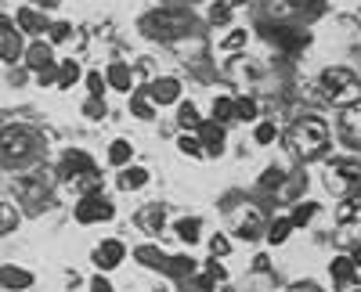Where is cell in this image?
I'll list each match as a JSON object with an SVG mask.
<instances>
[{
    "label": "cell",
    "instance_id": "cell-1",
    "mask_svg": "<svg viewBox=\"0 0 361 292\" xmlns=\"http://www.w3.org/2000/svg\"><path fill=\"white\" fill-rule=\"evenodd\" d=\"M318 91L329 105H336V108H350L354 101H361V80L350 72V69H325L318 76Z\"/></svg>",
    "mask_w": 361,
    "mask_h": 292
},
{
    "label": "cell",
    "instance_id": "cell-2",
    "mask_svg": "<svg viewBox=\"0 0 361 292\" xmlns=\"http://www.w3.org/2000/svg\"><path fill=\"white\" fill-rule=\"evenodd\" d=\"M293 148H296V155L300 159H322L325 152H329V127L322 123V120H300L296 127H293Z\"/></svg>",
    "mask_w": 361,
    "mask_h": 292
},
{
    "label": "cell",
    "instance_id": "cell-3",
    "mask_svg": "<svg viewBox=\"0 0 361 292\" xmlns=\"http://www.w3.org/2000/svg\"><path fill=\"white\" fill-rule=\"evenodd\" d=\"M33 152H37V137L25 127L0 130V159L4 163H25V159H33Z\"/></svg>",
    "mask_w": 361,
    "mask_h": 292
},
{
    "label": "cell",
    "instance_id": "cell-4",
    "mask_svg": "<svg viewBox=\"0 0 361 292\" xmlns=\"http://www.w3.org/2000/svg\"><path fill=\"white\" fill-rule=\"evenodd\" d=\"M325 188L333 191V195H340V198H347V195H354L357 188H361V166L357 163H333L329 166V173H325Z\"/></svg>",
    "mask_w": 361,
    "mask_h": 292
},
{
    "label": "cell",
    "instance_id": "cell-5",
    "mask_svg": "<svg viewBox=\"0 0 361 292\" xmlns=\"http://www.w3.org/2000/svg\"><path fill=\"white\" fill-rule=\"evenodd\" d=\"M73 217H76V224H109L112 217H116V206L105 198V195H83L80 202H76V210H73Z\"/></svg>",
    "mask_w": 361,
    "mask_h": 292
},
{
    "label": "cell",
    "instance_id": "cell-6",
    "mask_svg": "<svg viewBox=\"0 0 361 292\" xmlns=\"http://www.w3.org/2000/svg\"><path fill=\"white\" fill-rule=\"evenodd\" d=\"M127 260V246L119 242V239H105L94 253H90V264H94L102 274H109V271H116L119 264Z\"/></svg>",
    "mask_w": 361,
    "mask_h": 292
},
{
    "label": "cell",
    "instance_id": "cell-7",
    "mask_svg": "<svg viewBox=\"0 0 361 292\" xmlns=\"http://www.w3.org/2000/svg\"><path fill=\"white\" fill-rule=\"evenodd\" d=\"M145 91H148V98H152L156 108H166V105H177L180 101V91H185V87H180L177 76H159V80L148 83Z\"/></svg>",
    "mask_w": 361,
    "mask_h": 292
},
{
    "label": "cell",
    "instance_id": "cell-8",
    "mask_svg": "<svg viewBox=\"0 0 361 292\" xmlns=\"http://www.w3.org/2000/svg\"><path fill=\"white\" fill-rule=\"evenodd\" d=\"M62 177L76 181V177H98V170H94V159H90V152H80V148H69L62 155Z\"/></svg>",
    "mask_w": 361,
    "mask_h": 292
},
{
    "label": "cell",
    "instance_id": "cell-9",
    "mask_svg": "<svg viewBox=\"0 0 361 292\" xmlns=\"http://www.w3.org/2000/svg\"><path fill=\"white\" fill-rule=\"evenodd\" d=\"M199 144H202V155H221L224 152V127L214 120H202V127L195 130Z\"/></svg>",
    "mask_w": 361,
    "mask_h": 292
},
{
    "label": "cell",
    "instance_id": "cell-10",
    "mask_svg": "<svg viewBox=\"0 0 361 292\" xmlns=\"http://www.w3.org/2000/svg\"><path fill=\"white\" fill-rule=\"evenodd\" d=\"M0 285H4L8 292H25V288L37 285V274L18 267V264H4V267H0Z\"/></svg>",
    "mask_w": 361,
    "mask_h": 292
},
{
    "label": "cell",
    "instance_id": "cell-11",
    "mask_svg": "<svg viewBox=\"0 0 361 292\" xmlns=\"http://www.w3.org/2000/svg\"><path fill=\"white\" fill-rule=\"evenodd\" d=\"M22 62L33 69V72H40L44 65H54V44H47V40H29Z\"/></svg>",
    "mask_w": 361,
    "mask_h": 292
},
{
    "label": "cell",
    "instance_id": "cell-12",
    "mask_svg": "<svg viewBox=\"0 0 361 292\" xmlns=\"http://www.w3.org/2000/svg\"><path fill=\"white\" fill-rule=\"evenodd\" d=\"M47 25L51 22L37 8H18V15H15V29L18 33H29V40H37V33H47Z\"/></svg>",
    "mask_w": 361,
    "mask_h": 292
},
{
    "label": "cell",
    "instance_id": "cell-13",
    "mask_svg": "<svg viewBox=\"0 0 361 292\" xmlns=\"http://www.w3.org/2000/svg\"><path fill=\"white\" fill-rule=\"evenodd\" d=\"M105 83L112 87V91H119V94H130L134 91V69L127 62H112L105 69Z\"/></svg>",
    "mask_w": 361,
    "mask_h": 292
},
{
    "label": "cell",
    "instance_id": "cell-14",
    "mask_svg": "<svg viewBox=\"0 0 361 292\" xmlns=\"http://www.w3.org/2000/svg\"><path fill=\"white\" fill-rule=\"evenodd\" d=\"M340 137L347 144H361V101H354L350 108H343V120H340Z\"/></svg>",
    "mask_w": 361,
    "mask_h": 292
},
{
    "label": "cell",
    "instance_id": "cell-15",
    "mask_svg": "<svg viewBox=\"0 0 361 292\" xmlns=\"http://www.w3.org/2000/svg\"><path fill=\"white\" fill-rule=\"evenodd\" d=\"M159 271H163V274H170V278H195V274H199V264H195L192 256L180 253V256H166Z\"/></svg>",
    "mask_w": 361,
    "mask_h": 292
},
{
    "label": "cell",
    "instance_id": "cell-16",
    "mask_svg": "<svg viewBox=\"0 0 361 292\" xmlns=\"http://www.w3.org/2000/svg\"><path fill=\"white\" fill-rule=\"evenodd\" d=\"M354 271H357V264H354L350 256H336L333 264H329V274H333L336 288H343V292H347V288L354 285Z\"/></svg>",
    "mask_w": 361,
    "mask_h": 292
},
{
    "label": "cell",
    "instance_id": "cell-17",
    "mask_svg": "<svg viewBox=\"0 0 361 292\" xmlns=\"http://www.w3.org/2000/svg\"><path fill=\"white\" fill-rule=\"evenodd\" d=\"M173 235L185 242V246L202 242V220H199V217H180V220H173Z\"/></svg>",
    "mask_w": 361,
    "mask_h": 292
},
{
    "label": "cell",
    "instance_id": "cell-18",
    "mask_svg": "<svg viewBox=\"0 0 361 292\" xmlns=\"http://www.w3.org/2000/svg\"><path fill=\"white\" fill-rule=\"evenodd\" d=\"M148 181H152V173H148L145 166H123V170H119V188H123V191H137V188H145Z\"/></svg>",
    "mask_w": 361,
    "mask_h": 292
},
{
    "label": "cell",
    "instance_id": "cell-19",
    "mask_svg": "<svg viewBox=\"0 0 361 292\" xmlns=\"http://www.w3.org/2000/svg\"><path fill=\"white\" fill-rule=\"evenodd\" d=\"M314 217H318V202H311V198H300V202H293V210H289V224H293V231L307 227Z\"/></svg>",
    "mask_w": 361,
    "mask_h": 292
},
{
    "label": "cell",
    "instance_id": "cell-20",
    "mask_svg": "<svg viewBox=\"0 0 361 292\" xmlns=\"http://www.w3.org/2000/svg\"><path fill=\"white\" fill-rule=\"evenodd\" d=\"M134 260H137L141 267H148V271H159L163 260H166V253H163L156 242H141V246L134 249Z\"/></svg>",
    "mask_w": 361,
    "mask_h": 292
},
{
    "label": "cell",
    "instance_id": "cell-21",
    "mask_svg": "<svg viewBox=\"0 0 361 292\" xmlns=\"http://www.w3.org/2000/svg\"><path fill=\"white\" fill-rule=\"evenodd\" d=\"M22 54H25V40L18 29L8 37H0V62H22Z\"/></svg>",
    "mask_w": 361,
    "mask_h": 292
},
{
    "label": "cell",
    "instance_id": "cell-22",
    "mask_svg": "<svg viewBox=\"0 0 361 292\" xmlns=\"http://www.w3.org/2000/svg\"><path fill=\"white\" fill-rule=\"evenodd\" d=\"M130 115L134 120H156V105H152V98H148V91L141 87V91H130Z\"/></svg>",
    "mask_w": 361,
    "mask_h": 292
},
{
    "label": "cell",
    "instance_id": "cell-23",
    "mask_svg": "<svg viewBox=\"0 0 361 292\" xmlns=\"http://www.w3.org/2000/svg\"><path fill=\"white\" fill-rule=\"evenodd\" d=\"M209 120L221 123V127L235 123V101H231V94H217L214 98V105H209Z\"/></svg>",
    "mask_w": 361,
    "mask_h": 292
},
{
    "label": "cell",
    "instance_id": "cell-24",
    "mask_svg": "<svg viewBox=\"0 0 361 292\" xmlns=\"http://www.w3.org/2000/svg\"><path fill=\"white\" fill-rule=\"evenodd\" d=\"M177 127L185 130V134H195L202 127V115L192 101H177Z\"/></svg>",
    "mask_w": 361,
    "mask_h": 292
},
{
    "label": "cell",
    "instance_id": "cell-25",
    "mask_svg": "<svg viewBox=\"0 0 361 292\" xmlns=\"http://www.w3.org/2000/svg\"><path fill=\"white\" fill-rule=\"evenodd\" d=\"M80 80H83L80 62H76V58H62V62H58V87H62V91H69V87H76Z\"/></svg>",
    "mask_w": 361,
    "mask_h": 292
},
{
    "label": "cell",
    "instance_id": "cell-26",
    "mask_svg": "<svg viewBox=\"0 0 361 292\" xmlns=\"http://www.w3.org/2000/svg\"><path fill=\"white\" fill-rule=\"evenodd\" d=\"M130 159H134V144H130L127 137H116V141L109 144V163H112L116 170H123V166H130Z\"/></svg>",
    "mask_w": 361,
    "mask_h": 292
},
{
    "label": "cell",
    "instance_id": "cell-27",
    "mask_svg": "<svg viewBox=\"0 0 361 292\" xmlns=\"http://www.w3.org/2000/svg\"><path fill=\"white\" fill-rule=\"evenodd\" d=\"M289 235H293V224H289V217H275V220L267 224V231H264L267 246H286V242H289Z\"/></svg>",
    "mask_w": 361,
    "mask_h": 292
},
{
    "label": "cell",
    "instance_id": "cell-28",
    "mask_svg": "<svg viewBox=\"0 0 361 292\" xmlns=\"http://www.w3.org/2000/svg\"><path fill=\"white\" fill-rule=\"evenodd\" d=\"M231 101H235V123H257V120H260V108H257L253 98L238 94V98H231Z\"/></svg>",
    "mask_w": 361,
    "mask_h": 292
},
{
    "label": "cell",
    "instance_id": "cell-29",
    "mask_svg": "<svg viewBox=\"0 0 361 292\" xmlns=\"http://www.w3.org/2000/svg\"><path fill=\"white\" fill-rule=\"evenodd\" d=\"M275 137H279V127L271 123V120H257V123H253V141L260 144V148L275 144Z\"/></svg>",
    "mask_w": 361,
    "mask_h": 292
},
{
    "label": "cell",
    "instance_id": "cell-30",
    "mask_svg": "<svg viewBox=\"0 0 361 292\" xmlns=\"http://www.w3.org/2000/svg\"><path fill=\"white\" fill-rule=\"evenodd\" d=\"M83 80H87V98H105V91H109V83H105V72H83Z\"/></svg>",
    "mask_w": 361,
    "mask_h": 292
},
{
    "label": "cell",
    "instance_id": "cell-31",
    "mask_svg": "<svg viewBox=\"0 0 361 292\" xmlns=\"http://www.w3.org/2000/svg\"><path fill=\"white\" fill-rule=\"evenodd\" d=\"M177 148H180V155H188V159H202V144H199L195 134H180L177 137Z\"/></svg>",
    "mask_w": 361,
    "mask_h": 292
},
{
    "label": "cell",
    "instance_id": "cell-32",
    "mask_svg": "<svg viewBox=\"0 0 361 292\" xmlns=\"http://www.w3.org/2000/svg\"><path fill=\"white\" fill-rule=\"evenodd\" d=\"M73 37V25L69 22H51L47 25V44H66Z\"/></svg>",
    "mask_w": 361,
    "mask_h": 292
},
{
    "label": "cell",
    "instance_id": "cell-33",
    "mask_svg": "<svg viewBox=\"0 0 361 292\" xmlns=\"http://www.w3.org/2000/svg\"><path fill=\"white\" fill-rule=\"evenodd\" d=\"M231 4H228V0H217V4H209V22H214V25H228L231 22Z\"/></svg>",
    "mask_w": 361,
    "mask_h": 292
},
{
    "label": "cell",
    "instance_id": "cell-34",
    "mask_svg": "<svg viewBox=\"0 0 361 292\" xmlns=\"http://www.w3.org/2000/svg\"><path fill=\"white\" fill-rule=\"evenodd\" d=\"M282 184H286L282 170H279V166H267V170H264V177H260V188H264V191H279Z\"/></svg>",
    "mask_w": 361,
    "mask_h": 292
},
{
    "label": "cell",
    "instance_id": "cell-35",
    "mask_svg": "<svg viewBox=\"0 0 361 292\" xmlns=\"http://www.w3.org/2000/svg\"><path fill=\"white\" fill-rule=\"evenodd\" d=\"M83 115H87V120H105V98H87L83 101Z\"/></svg>",
    "mask_w": 361,
    "mask_h": 292
},
{
    "label": "cell",
    "instance_id": "cell-36",
    "mask_svg": "<svg viewBox=\"0 0 361 292\" xmlns=\"http://www.w3.org/2000/svg\"><path fill=\"white\" fill-rule=\"evenodd\" d=\"M235 235L238 239H260V217H250V220H243V224H238V231H235Z\"/></svg>",
    "mask_w": 361,
    "mask_h": 292
},
{
    "label": "cell",
    "instance_id": "cell-37",
    "mask_svg": "<svg viewBox=\"0 0 361 292\" xmlns=\"http://www.w3.org/2000/svg\"><path fill=\"white\" fill-rule=\"evenodd\" d=\"M221 47H224L228 54H231V51H243V47H246V29H231V33L224 37V44H221Z\"/></svg>",
    "mask_w": 361,
    "mask_h": 292
},
{
    "label": "cell",
    "instance_id": "cell-38",
    "mask_svg": "<svg viewBox=\"0 0 361 292\" xmlns=\"http://www.w3.org/2000/svg\"><path fill=\"white\" fill-rule=\"evenodd\" d=\"M202 278H206V281H224V278H228V271L221 267V260H206Z\"/></svg>",
    "mask_w": 361,
    "mask_h": 292
},
{
    "label": "cell",
    "instance_id": "cell-39",
    "mask_svg": "<svg viewBox=\"0 0 361 292\" xmlns=\"http://www.w3.org/2000/svg\"><path fill=\"white\" fill-rule=\"evenodd\" d=\"M228 253H231V239H224V235L209 239V256H214V260H221V256H228Z\"/></svg>",
    "mask_w": 361,
    "mask_h": 292
},
{
    "label": "cell",
    "instance_id": "cell-40",
    "mask_svg": "<svg viewBox=\"0 0 361 292\" xmlns=\"http://www.w3.org/2000/svg\"><path fill=\"white\" fill-rule=\"evenodd\" d=\"M15 210H11V202H0V231H11L15 227Z\"/></svg>",
    "mask_w": 361,
    "mask_h": 292
},
{
    "label": "cell",
    "instance_id": "cell-41",
    "mask_svg": "<svg viewBox=\"0 0 361 292\" xmlns=\"http://www.w3.org/2000/svg\"><path fill=\"white\" fill-rule=\"evenodd\" d=\"M159 220H163V206H152V210H141L137 213V224H148V227H159Z\"/></svg>",
    "mask_w": 361,
    "mask_h": 292
},
{
    "label": "cell",
    "instance_id": "cell-42",
    "mask_svg": "<svg viewBox=\"0 0 361 292\" xmlns=\"http://www.w3.org/2000/svg\"><path fill=\"white\" fill-rule=\"evenodd\" d=\"M37 83H40V87H54V83H58V62H54V65H44V69L37 72Z\"/></svg>",
    "mask_w": 361,
    "mask_h": 292
},
{
    "label": "cell",
    "instance_id": "cell-43",
    "mask_svg": "<svg viewBox=\"0 0 361 292\" xmlns=\"http://www.w3.org/2000/svg\"><path fill=\"white\" fill-rule=\"evenodd\" d=\"M87 292H116V285H112L105 274H94V278L87 281Z\"/></svg>",
    "mask_w": 361,
    "mask_h": 292
},
{
    "label": "cell",
    "instance_id": "cell-44",
    "mask_svg": "<svg viewBox=\"0 0 361 292\" xmlns=\"http://www.w3.org/2000/svg\"><path fill=\"white\" fill-rule=\"evenodd\" d=\"M58 4H62V0H33V8H37V11H54Z\"/></svg>",
    "mask_w": 361,
    "mask_h": 292
},
{
    "label": "cell",
    "instance_id": "cell-45",
    "mask_svg": "<svg viewBox=\"0 0 361 292\" xmlns=\"http://www.w3.org/2000/svg\"><path fill=\"white\" fill-rule=\"evenodd\" d=\"M8 33H15V22L8 15H0V37H8Z\"/></svg>",
    "mask_w": 361,
    "mask_h": 292
},
{
    "label": "cell",
    "instance_id": "cell-46",
    "mask_svg": "<svg viewBox=\"0 0 361 292\" xmlns=\"http://www.w3.org/2000/svg\"><path fill=\"white\" fill-rule=\"evenodd\" d=\"M347 256H350V260H354V264H357V267H361V242H357V246H354V249H350V253H347Z\"/></svg>",
    "mask_w": 361,
    "mask_h": 292
},
{
    "label": "cell",
    "instance_id": "cell-47",
    "mask_svg": "<svg viewBox=\"0 0 361 292\" xmlns=\"http://www.w3.org/2000/svg\"><path fill=\"white\" fill-rule=\"evenodd\" d=\"M296 292H304V288H296Z\"/></svg>",
    "mask_w": 361,
    "mask_h": 292
}]
</instances>
